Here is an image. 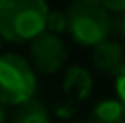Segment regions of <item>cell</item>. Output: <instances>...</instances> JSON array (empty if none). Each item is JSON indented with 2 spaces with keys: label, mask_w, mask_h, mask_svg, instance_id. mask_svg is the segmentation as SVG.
<instances>
[{
  "label": "cell",
  "mask_w": 125,
  "mask_h": 123,
  "mask_svg": "<svg viewBox=\"0 0 125 123\" xmlns=\"http://www.w3.org/2000/svg\"><path fill=\"white\" fill-rule=\"evenodd\" d=\"M49 6L43 0H0V39L31 43L45 31Z\"/></svg>",
  "instance_id": "cell-1"
},
{
  "label": "cell",
  "mask_w": 125,
  "mask_h": 123,
  "mask_svg": "<svg viewBox=\"0 0 125 123\" xmlns=\"http://www.w3.org/2000/svg\"><path fill=\"white\" fill-rule=\"evenodd\" d=\"M68 33L78 45L94 47L109 37L111 14L98 0H76L66 10Z\"/></svg>",
  "instance_id": "cell-2"
},
{
  "label": "cell",
  "mask_w": 125,
  "mask_h": 123,
  "mask_svg": "<svg viewBox=\"0 0 125 123\" xmlns=\"http://www.w3.org/2000/svg\"><path fill=\"white\" fill-rule=\"evenodd\" d=\"M37 74L27 58L19 53H0V105L19 107L33 99Z\"/></svg>",
  "instance_id": "cell-3"
},
{
  "label": "cell",
  "mask_w": 125,
  "mask_h": 123,
  "mask_svg": "<svg viewBox=\"0 0 125 123\" xmlns=\"http://www.w3.org/2000/svg\"><path fill=\"white\" fill-rule=\"evenodd\" d=\"M29 64L33 72H39L43 76H51L60 72L68 62V49L62 37L43 31L29 43Z\"/></svg>",
  "instance_id": "cell-4"
},
{
  "label": "cell",
  "mask_w": 125,
  "mask_h": 123,
  "mask_svg": "<svg viewBox=\"0 0 125 123\" xmlns=\"http://www.w3.org/2000/svg\"><path fill=\"white\" fill-rule=\"evenodd\" d=\"M90 62L92 66L105 76H115L119 68L125 64V49L121 43L111 39H105L103 43H98L92 47L90 53Z\"/></svg>",
  "instance_id": "cell-5"
},
{
  "label": "cell",
  "mask_w": 125,
  "mask_h": 123,
  "mask_svg": "<svg viewBox=\"0 0 125 123\" xmlns=\"http://www.w3.org/2000/svg\"><path fill=\"white\" fill-rule=\"evenodd\" d=\"M64 90L66 94L74 96L78 101L88 99V94L92 92V76L90 72L82 66H70L64 76Z\"/></svg>",
  "instance_id": "cell-6"
},
{
  "label": "cell",
  "mask_w": 125,
  "mask_h": 123,
  "mask_svg": "<svg viewBox=\"0 0 125 123\" xmlns=\"http://www.w3.org/2000/svg\"><path fill=\"white\" fill-rule=\"evenodd\" d=\"M86 123H125V107L117 99H103L90 109Z\"/></svg>",
  "instance_id": "cell-7"
},
{
  "label": "cell",
  "mask_w": 125,
  "mask_h": 123,
  "mask_svg": "<svg viewBox=\"0 0 125 123\" xmlns=\"http://www.w3.org/2000/svg\"><path fill=\"white\" fill-rule=\"evenodd\" d=\"M12 123H49V111L37 99H31L17 107Z\"/></svg>",
  "instance_id": "cell-8"
},
{
  "label": "cell",
  "mask_w": 125,
  "mask_h": 123,
  "mask_svg": "<svg viewBox=\"0 0 125 123\" xmlns=\"http://www.w3.org/2000/svg\"><path fill=\"white\" fill-rule=\"evenodd\" d=\"M45 31L51 35H58L60 33H66L68 31V19H66V12L64 10H51L47 12V19H45Z\"/></svg>",
  "instance_id": "cell-9"
},
{
  "label": "cell",
  "mask_w": 125,
  "mask_h": 123,
  "mask_svg": "<svg viewBox=\"0 0 125 123\" xmlns=\"http://www.w3.org/2000/svg\"><path fill=\"white\" fill-rule=\"evenodd\" d=\"M115 92H117V101L121 102V105L125 107V64L119 68V72L115 76Z\"/></svg>",
  "instance_id": "cell-10"
},
{
  "label": "cell",
  "mask_w": 125,
  "mask_h": 123,
  "mask_svg": "<svg viewBox=\"0 0 125 123\" xmlns=\"http://www.w3.org/2000/svg\"><path fill=\"white\" fill-rule=\"evenodd\" d=\"M101 4H103V8H105L109 14L125 12V0H121V2H111V0H103Z\"/></svg>",
  "instance_id": "cell-11"
},
{
  "label": "cell",
  "mask_w": 125,
  "mask_h": 123,
  "mask_svg": "<svg viewBox=\"0 0 125 123\" xmlns=\"http://www.w3.org/2000/svg\"><path fill=\"white\" fill-rule=\"evenodd\" d=\"M4 119H6V113H4V107L0 105V123H4Z\"/></svg>",
  "instance_id": "cell-12"
},
{
  "label": "cell",
  "mask_w": 125,
  "mask_h": 123,
  "mask_svg": "<svg viewBox=\"0 0 125 123\" xmlns=\"http://www.w3.org/2000/svg\"><path fill=\"white\" fill-rule=\"evenodd\" d=\"M123 29H125V20H123Z\"/></svg>",
  "instance_id": "cell-13"
},
{
  "label": "cell",
  "mask_w": 125,
  "mask_h": 123,
  "mask_svg": "<svg viewBox=\"0 0 125 123\" xmlns=\"http://www.w3.org/2000/svg\"><path fill=\"white\" fill-rule=\"evenodd\" d=\"M0 41H2V39H0Z\"/></svg>",
  "instance_id": "cell-14"
}]
</instances>
